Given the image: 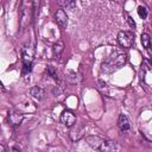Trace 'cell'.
<instances>
[{
    "label": "cell",
    "instance_id": "15",
    "mask_svg": "<svg viewBox=\"0 0 152 152\" xmlns=\"http://www.w3.org/2000/svg\"><path fill=\"white\" fill-rule=\"evenodd\" d=\"M138 14L141 19H146L147 18V10L145 6H139L138 7Z\"/></svg>",
    "mask_w": 152,
    "mask_h": 152
},
{
    "label": "cell",
    "instance_id": "2",
    "mask_svg": "<svg viewBox=\"0 0 152 152\" xmlns=\"http://www.w3.org/2000/svg\"><path fill=\"white\" fill-rule=\"evenodd\" d=\"M127 56L124 51L116 50L114 52H112L102 63V70L104 72H113L118 69H120L121 66H124V64L126 63Z\"/></svg>",
    "mask_w": 152,
    "mask_h": 152
},
{
    "label": "cell",
    "instance_id": "6",
    "mask_svg": "<svg viewBox=\"0 0 152 152\" xmlns=\"http://www.w3.org/2000/svg\"><path fill=\"white\" fill-rule=\"evenodd\" d=\"M33 55H34V50L31 45H24L23 50H21V56H23V64H32L33 61Z\"/></svg>",
    "mask_w": 152,
    "mask_h": 152
},
{
    "label": "cell",
    "instance_id": "14",
    "mask_svg": "<svg viewBox=\"0 0 152 152\" xmlns=\"http://www.w3.org/2000/svg\"><path fill=\"white\" fill-rule=\"evenodd\" d=\"M45 71H46L48 76H50V77H52V78H55V80L58 78V76H57V71H56V69H55L52 65H48L46 69H45Z\"/></svg>",
    "mask_w": 152,
    "mask_h": 152
},
{
    "label": "cell",
    "instance_id": "17",
    "mask_svg": "<svg viewBox=\"0 0 152 152\" xmlns=\"http://www.w3.org/2000/svg\"><path fill=\"white\" fill-rule=\"evenodd\" d=\"M127 21H128V24H129V26H131L132 28H135V21L132 19V17L127 15Z\"/></svg>",
    "mask_w": 152,
    "mask_h": 152
},
{
    "label": "cell",
    "instance_id": "5",
    "mask_svg": "<svg viewBox=\"0 0 152 152\" xmlns=\"http://www.w3.org/2000/svg\"><path fill=\"white\" fill-rule=\"evenodd\" d=\"M61 122L66 127H72L76 124V116L70 110H64L61 114Z\"/></svg>",
    "mask_w": 152,
    "mask_h": 152
},
{
    "label": "cell",
    "instance_id": "9",
    "mask_svg": "<svg viewBox=\"0 0 152 152\" xmlns=\"http://www.w3.org/2000/svg\"><path fill=\"white\" fill-rule=\"evenodd\" d=\"M118 126H119L120 131H122V132H126V131L129 129V120H128V118H127L125 114H122V113L119 115Z\"/></svg>",
    "mask_w": 152,
    "mask_h": 152
},
{
    "label": "cell",
    "instance_id": "19",
    "mask_svg": "<svg viewBox=\"0 0 152 152\" xmlns=\"http://www.w3.org/2000/svg\"><path fill=\"white\" fill-rule=\"evenodd\" d=\"M11 152H20V150H19V148H17V147H13V148L11 150Z\"/></svg>",
    "mask_w": 152,
    "mask_h": 152
},
{
    "label": "cell",
    "instance_id": "8",
    "mask_svg": "<svg viewBox=\"0 0 152 152\" xmlns=\"http://www.w3.org/2000/svg\"><path fill=\"white\" fill-rule=\"evenodd\" d=\"M24 119V115L20 113V112H17V110H11L8 112V121L12 126H18L21 124Z\"/></svg>",
    "mask_w": 152,
    "mask_h": 152
},
{
    "label": "cell",
    "instance_id": "20",
    "mask_svg": "<svg viewBox=\"0 0 152 152\" xmlns=\"http://www.w3.org/2000/svg\"><path fill=\"white\" fill-rule=\"evenodd\" d=\"M1 152H6V151H5V148H4V147H2V151H1Z\"/></svg>",
    "mask_w": 152,
    "mask_h": 152
},
{
    "label": "cell",
    "instance_id": "12",
    "mask_svg": "<svg viewBox=\"0 0 152 152\" xmlns=\"http://www.w3.org/2000/svg\"><path fill=\"white\" fill-rule=\"evenodd\" d=\"M82 135H83V128L82 127H76V128H74V129L70 131V138L74 141L78 140Z\"/></svg>",
    "mask_w": 152,
    "mask_h": 152
},
{
    "label": "cell",
    "instance_id": "3",
    "mask_svg": "<svg viewBox=\"0 0 152 152\" xmlns=\"http://www.w3.org/2000/svg\"><path fill=\"white\" fill-rule=\"evenodd\" d=\"M33 2H27V1H23L21 2V8H20V31L25 30L33 17Z\"/></svg>",
    "mask_w": 152,
    "mask_h": 152
},
{
    "label": "cell",
    "instance_id": "1",
    "mask_svg": "<svg viewBox=\"0 0 152 152\" xmlns=\"http://www.w3.org/2000/svg\"><path fill=\"white\" fill-rule=\"evenodd\" d=\"M86 140L89 146H91L93 148L100 152H120L121 151V146L116 141L107 138H102L99 135H88L86 137Z\"/></svg>",
    "mask_w": 152,
    "mask_h": 152
},
{
    "label": "cell",
    "instance_id": "18",
    "mask_svg": "<svg viewBox=\"0 0 152 152\" xmlns=\"http://www.w3.org/2000/svg\"><path fill=\"white\" fill-rule=\"evenodd\" d=\"M147 51H148V53L152 56V42H151V44H150V46H148V49H147Z\"/></svg>",
    "mask_w": 152,
    "mask_h": 152
},
{
    "label": "cell",
    "instance_id": "4",
    "mask_svg": "<svg viewBox=\"0 0 152 152\" xmlns=\"http://www.w3.org/2000/svg\"><path fill=\"white\" fill-rule=\"evenodd\" d=\"M118 43L124 49H129L134 44V34L131 31H120L118 33Z\"/></svg>",
    "mask_w": 152,
    "mask_h": 152
},
{
    "label": "cell",
    "instance_id": "13",
    "mask_svg": "<svg viewBox=\"0 0 152 152\" xmlns=\"http://www.w3.org/2000/svg\"><path fill=\"white\" fill-rule=\"evenodd\" d=\"M140 39H141V44H142V46L147 50L148 46H150V44H151V42H152V38H151L147 33H142L141 37H140Z\"/></svg>",
    "mask_w": 152,
    "mask_h": 152
},
{
    "label": "cell",
    "instance_id": "10",
    "mask_svg": "<svg viewBox=\"0 0 152 152\" xmlns=\"http://www.w3.org/2000/svg\"><path fill=\"white\" fill-rule=\"evenodd\" d=\"M63 51H64V43H63L62 40H57V42L53 44V46H52L53 57H55L56 59H59V57H61V55H62Z\"/></svg>",
    "mask_w": 152,
    "mask_h": 152
},
{
    "label": "cell",
    "instance_id": "11",
    "mask_svg": "<svg viewBox=\"0 0 152 152\" xmlns=\"http://www.w3.org/2000/svg\"><path fill=\"white\" fill-rule=\"evenodd\" d=\"M30 94H31L34 99H37V100H43V99L45 97V91H44V89L40 88V87H38V86L32 87V88L30 89Z\"/></svg>",
    "mask_w": 152,
    "mask_h": 152
},
{
    "label": "cell",
    "instance_id": "7",
    "mask_svg": "<svg viewBox=\"0 0 152 152\" xmlns=\"http://www.w3.org/2000/svg\"><path fill=\"white\" fill-rule=\"evenodd\" d=\"M55 19H56V23L59 25L61 28H65L66 25H68V15L66 13L64 12L63 8H58L55 13Z\"/></svg>",
    "mask_w": 152,
    "mask_h": 152
},
{
    "label": "cell",
    "instance_id": "16",
    "mask_svg": "<svg viewBox=\"0 0 152 152\" xmlns=\"http://www.w3.org/2000/svg\"><path fill=\"white\" fill-rule=\"evenodd\" d=\"M58 4L65 6V7L70 8V10H72V8L76 6V2H75V1H58Z\"/></svg>",
    "mask_w": 152,
    "mask_h": 152
}]
</instances>
